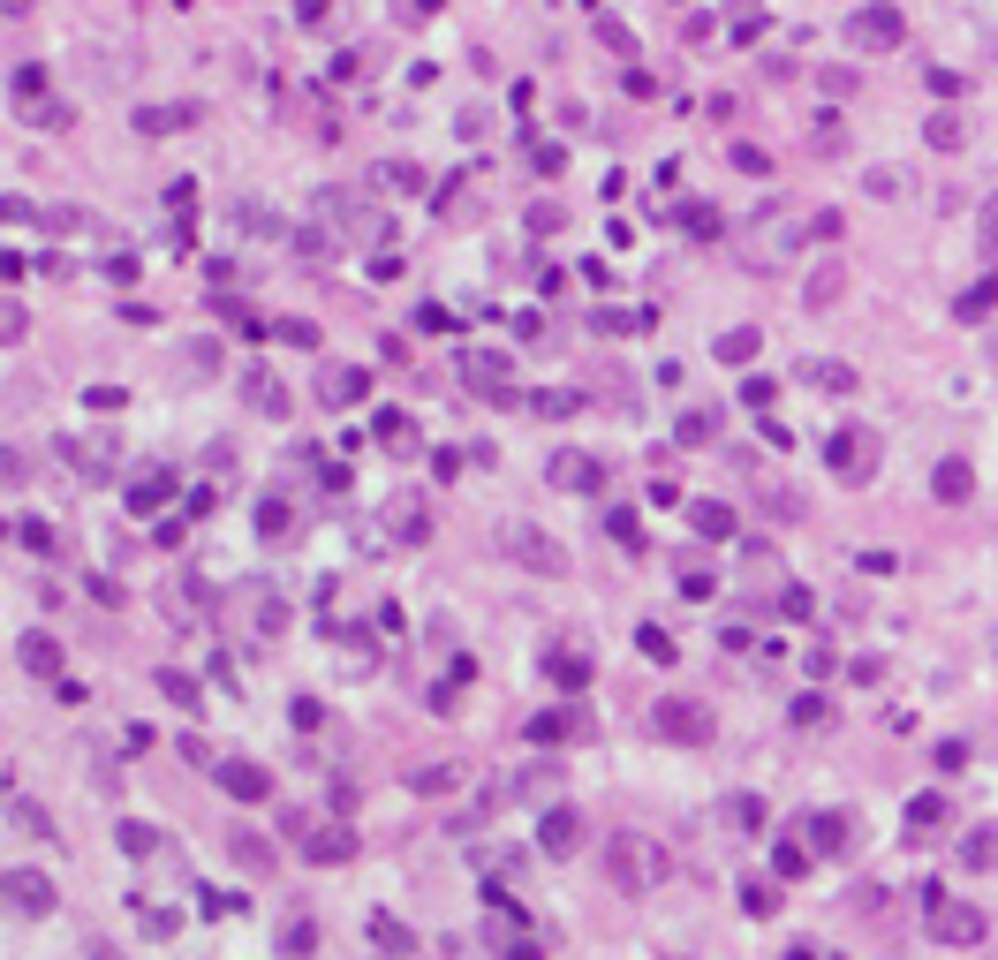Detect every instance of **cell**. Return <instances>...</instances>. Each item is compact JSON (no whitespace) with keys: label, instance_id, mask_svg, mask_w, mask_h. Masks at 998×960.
<instances>
[{"label":"cell","instance_id":"cell-43","mask_svg":"<svg viewBox=\"0 0 998 960\" xmlns=\"http://www.w3.org/2000/svg\"><path fill=\"white\" fill-rule=\"evenodd\" d=\"M530 409H537V416H568V409H575V394H537Z\"/></svg>","mask_w":998,"mask_h":960},{"label":"cell","instance_id":"cell-29","mask_svg":"<svg viewBox=\"0 0 998 960\" xmlns=\"http://www.w3.org/2000/svg\"><path fill=\"white\" fill-rule=\"evenodd\" d=\"M605 530H613V537H620L628 552H643V530H636V515H620V507H613V515H605Z\"/></svg>","mask_w":998,"mask_h":960},{"label":"cell","instance_id":"cell-41","mask_svg":"<svg viewBox=\"0 0 998 960\" xmlns=\"http://www.w3.org/2000/svg\"><path fill=\"white\" fill-rule=\"evenodd\" d=\"M16 91H23V99H38V91H46V69H38V61H23V69H16Z\"/></svg>","mask_w":998,"mask_h":960},{"label":"cell","instance_id":"cell-20","mask_svg":"<svg viewBox=\"0 0 998 960\" xmlns=\"http://www.w3.org/2000/svg\"><path fill=\"white\" fill-rule=\"evenodd\" d=\"M159 499H167V477H137L129 484V507H137V515H152Z\"/></svg>","mask_w":998,"mask_h":960},{"label":"cell","instance_id":"cell-36","mask_svg":"<svg viewBox=\"0 0 998 960\" xmlns=\"http://www.w3.org/2000/svg\"><path fill=\"white\" fill-rule=\"evenodd\" d=\"M779 613H787V620H809V590L787 583V590H779Z\"/></svg>","mask_w":998,"mask_h":960},{"label":"cell","instance_id":"cell-31","mask_svg":"<svg viewBox=\"0 0 998 960\" xmlns=\"http://www.w3.org/2000/svg\"><path fill=\"white\" fill-rule=\"evenodd\" d=\"M137 915H144V938H174V923H182L174 908H137Z\"/></svg>","mask_w":998,"mask_h":960},{"label":"cell","instance_id":"cell-15","mask_svg":"<svg viewBox=\"0 0 998 960\" xmlns=\"http://www.w3.org/2000/svg\"><path fill=\"white\" fill-rule=\"evenodd\" d=\"M363 386H371L363 371H326V386H318V394H326L333 409H348V401H363Z\"/></svg>","mask_w":998,"mask_h":960},{"label":"cell","instance_id":"cell-45","mask_svg":"<svg viewBox=\"0 0 998 960\" xmlns=\"http://www.w3.org/2000/svg\"><path fill=\"white\" fill-rule=\"evenodd\" d=\"M983 250H998V197L983 205Z\"/></svg>","mask_w":998,"mask_h":960},{"label":"cell","instance_id":"cell-2","mask_svg":"<svg viewBox=\"0 0 998 960\" xmlns=\"http://www.w3.org/2000/svg\"><path fill=\"white\" fill-rule=\"evenodd\" d=\"M825 462L840 469V477H870V462H878V439H870V431H862V424H847L840 439L825 446Z\"/></svg>","mask_w":998,"mask_h":960},{"label":"cell","instance_id":"cell-23","mask_svg":"<svg viewBox=\"0 0 998 960\" xmlns=\"http://www.w3.org/2000/svg\"><path fill=\"white\" fill-rule=\"evenodd\" d=\"M991 303H998V288H991V280H976V288L961 295V318H991Z\"/></svg>","mask_w":998,"mask_h":960},{"label":"cell","instance_id":"cell-13","mask_svg":"<svg viewBox=\"0 0 998 960\" xmlns=\"http://www.w3.org/2000/svg\"><path fill=\"white\" fill-rule=\"evenodd\" d=\"M182 121H197V106H137L144 137H167V129H182Z\"/></svg>","mask_w":998,"mask_h":960},{"label":"cell","instance_id":"cell-28","mask_svg":"<svg viewBox=\"0 0 998 960\" xmlns=\"http://www.w3.org/2000/svg\"><path fill=\"white\" fill-rule=\"evenodd\" d=\"M159 688H167L182 711H197V681H190V673H159Z\"/></svg>","mask_w":998,"mask_h":960},{"label":"cell","instance_id":"cell-25","mask_svg":"<svg viewBox=\"0 0 998 960\" xmlns=\"http://www.w3.org/2000/svg\"><path fill=\"white\" fill-rule=\"evenodd\" d=\"M16 537H23L31 552H53V522H38V515H23V522H16Z\"/></svg>","mask_w":998,"mask_h":960},{"label":"cell","instance_id":"cell-40","mask_svg":"<svg viewBox=\"0 0 998 960\" xmlns=\"http://www.w3.org/2000/svg\"><path fill=\"white\" fill-rule=\"evenodd\" d=\"M197 908H205V915H220V923H227V915H242V900H227V892H197Z\"/></svg>","mask_w":998,"mask_h":960},{"label":"cell","instance_id":"cell-33","mask_svg":"<svg viewBox=\"0 0 998 960\" xmlns=\"http://www.w3.org/2000/svg\"><path fill=\"white\" fill-rule=\"evenodd\" d=\"M809 378H817V386H840V394L855 386V371H847V363H809Z\"/></svg>","mask_w":998,"mask_h":960},{"label":"cell","instance_id":"cell-44","mask_svg":"<svg viewBox=\"0 0 998 960\" xmlns=\"http://www.w3.org/2000/svg\"><path fill=\"white\" fill-rule=\"evenodd\" d=\"M280 945H288V953L303 945V953H310V945H318V930H310V923H288V930H280Z\"/></svg>","mask_w":998,"mask_h":960},{"label":"cell","instance_id":"cell-38","mask_svg":"<svg viewBox=\"0 0 998 960\" xmlns=\"http://www.w3.org/2000/svg\"><path fill=\"white\" fill-rule=\"evenodd\" d=\"M258 530H265V537L288 530V507H280V499H265V507H258Z\"/></svg>","mask_w":998,"mask_h":960},{"label":"cell","instance_id":"cell-6","mask_svg":"<svg viewBox=\"0 0 998 960\" xmlns=\"http://www.w3.org/2000/svg\"><path fill=\"white\" fill-rule=\"evenodd\" d=\"M575 840H583V817H575V809H545V817H537V847H545V855H575Z\"/></svg>","mask_w":998,"mask_h":960},{"label":"cell","instance_id":"cell-10","mask_svg":"<svg viewBox=\"0 0 998 960\" xmlns=\"http://www.w3.org/2000/svg\"><path fill=\"white\" fill-rule=\"evenodd\" d=\"M930 938H938V945H976V938H983V915H976V908H938Z\"/></svg>","mask_w":998,"mask_h":960},{"label":"cell","instance_id":"cell-12","mask_svg":"<svg viewBox=\"0 0 998 960\" xmlns=\"http://www.w3.org/2000/svg\"><path fill=\"white\" fill-rule=\"evenodd\" d=\"M590 719L583 711H545V719H530V741H583Z\"/></svg>","mask_w":998,"mask_h":960},{"label":"cell","instance_id":"cell-9","mask_svg":"<svg viewBox=\"0 0 998 960\" xmlns=\"http://www.w3.org/2000/svg\"><path fill=\"white\" fill-rule=\"evenodd\" d=\"M16 666L38 673V681H53V673H61V643H53V635H16Z\"/></svg>","mask_w":998,"mask_h":960},{"label":"cell","instance_id":"cell-26","mask_svg":"<svg viewBox=\"0 0 998 960\" xmlns=\"http://www.w3.org/2000/svg\"><path fill=\"white\" fill-rule=\"evenodd\" d=\"M930 144L953 152V144H961V114H930Z\"/></svg>","mask_w":998,"mask_h":960},{"label":"cell","instance_id":"cell-35","mask_svg":"<svg viewBox=\"0 0 998 960\" xmlns=\"http://www.w3.org/2000/svg\"><path fill=\"white\" fill-rule=\"evenodd\" d=\"M696 530H704V537H726V530H734V515H726V507H696Z\"/></svg>","mask_w":998,"mask_h":960},{"label":"cell","instance_id":"cell-8","mask_svg":"<svg viewBox=\"0 0 998 960\" xmlns=\"http://www.w3.org/2000/svg\"><path fill=\"white\" fill-rule=\"evenodd\" d=\"M847 38H855V46H900V8H862V16L847 23Z\"/></svg>","mask_w":998,"mask_h":960},{"label":"cell","instance_id":"cell-22","mask_svg":"<svg viewBox=\"0 0 998 960\" xmlns=\"http://www.w3.org/2000/svg\"><path fill=\"white\" fill-rule=\"evenodd\" d=\"M348 855V832L341 824H333V832H318V840H310V862H341Z\"/></svg>","mask_w":998,"mask_h":960},{"label":"cell","instance_id":"cell-24","mask_svg":"<svg viewBox=\"0 0 998 960\" xmlns=\"http://www.w3.org/2000/svg\"><path fill=\"white\" fill-rule=\"evenodd\" d=\"M809 832H817V847H847V817H832V809L809 817Z\"/></svg>","mask_w":998,"mask_h":960},{"label":"cell","instance_id":"cell-34","mask_svg":"<svg viewBox=\"0 0 998 960\" xmlns=\"http://www.w3.org/2000/svg\"><path fill=\"white\" fill-rule=\"evenodd\" d=\"M636 643H643V658H658V666H673V635H658V628H643V635H636Z\"/></svg>","mask_w":998,"mask_h":960},{"label":"cell","instance_id":"cell-32","mask_svg":"<svg viewBox=\"0 0 998 960\" xmlns=\"http://www.w3.org/2000/svg\"><path fill=\"white\" fill-rule=\"evenodd\" d=\"M832 295H840V265H825V273H817V280H809V303H817V310H825V303H832Z\"/></svg>","mask_w":998,"mask_h":960},{"label":"cell","instance_id":"cell-17","mask_svg":"<svg viewBox=\"0 0 998 960\" xmlns=\"http://www.w3.org/2000/svg\"><path fill=\"white\" fill-rule=\"evenodd\" d=\"M235 862H242L250 877H265V870H273V847H265L258 832H242V840H235Z\"/></svg>","mask_w":998,"mask_h":960},{"label":"cell","instance_id":"cell-11","mask_svg":"<svg viewBox=\"0 0 998 960\" xmlns=\"http://www.w3.org/2000/svg\"><path fill=\"white\" fill-rule=\"evenodd\" d=\"M220 787L235 794V802H265V794H273V779H265L258 764H220Z\"/></svg>","mask_w":998,"mask_h":960},{"label":"cell","instance_id":"cell-14","mask_svg":"<svg viewBox=\"0 0 998 960\" xmlns=\"http://www.w3.org/2000/svg\"><path fill=\"white\" fill-rule=\"evenodd\" d=\"M545 673H552L560 688H583V681H590V658H583V651H545Z\"/></svg>","mask_w":998,"mask_h":960},{"label":"cell","instance_id":"cell-46","mask_svg":"<svg viewBox=\"0 0 998 960\" xmlns=\"http://www.w3.org/2000/svg\"><path fill=\"white\" fill-rule=\"evenodd\" d=\"M431 8H439V0H409V8H401V16H431Z\"/></svg>","mask_w":998,"mask_h":960},{"label":"cell","instance_id":"cell-21","mask_svg":"<svg viewBox=\"0 0 998 960\" xmlns=\"http://www.w3.org/2000/svg\"><path fill=\"white\" fill-rule=\"evenodd\" d=\"M394 537H416V545H424V537H431V515H424V507H394Z\"/></svg>","mask_w":998,"mask_h":960},{"label":"cell","instance_id":"cell-37","mask_svg":"<svg viewBox=\"0 0 998 960\" xmlns=\"http://www.w3.org/2000/svg\"><path fill=\"white\" fill-rule=\"evenodd\" d=\"M734 167H741V174H772V159H764L757 144H734Z\"/></svg>","mask_w":998,"mask_h":960},{"label":"cell","instance_id":"cell-30","mask_svg":"<svg viewBox=\"0 0 998 960\" xmlns=\"http://www.w3.org/2000/svg\"><path fill=\"white\" fill-rule=\"evenodd\" d=\"M968 862H976V870H991V862H998V832H968Z\"/></svg>","mask_w":998,"mask_h":960},{"label":"cell","instance_id":"cell-42","mask_svg":"<svg viewBox=\"0 0 998 960\" xmlns=\"http://www.w3.org/2000/svg\"><path fill=\"white\" fill-rule=\"evenodd\" d=\"M772 870H779V877H802V870H809V855H802V847H779Z\"/></svg>","mask_w":998,"mask_h":960},{"label":"cell","instance_id":"cell-7","mask_svg":"<svg viewBox=\"0 0 998 960\" xmlns=\"http://www.w3.org/2000/svg\"><path fill=\"white\" fill-rule=\"evenodd\" d=\"M552 484H560V492H598L605 484V469L590 462V454H552V469H545Z\"/></svg>","mask_w":998,"mask_h":960},{"label":"cell","instance_id":"cell-27","mask_svg":"<svg viewBox=\"0 0 998 960\" xmlns=\"http://www.w3.org/2000/svg\"><path fill=\"white\" fill-rule=\"evenodd\" d=\"M719 356H726V363H749V356H757V333H749V326H741V333H726V341H719Z\"/></svg>","mask_w":998,"mask_h":960},{"label":"cell","instance_id":"cell-1","mask_svg":"<svg viewBox=\"0 0 998 960\" xmlns=\"http://www.w3.org/2000/svg\"><path fill=\"white\" fill-rule=\"evenodd\" d=\"M651 726H658L666 741H704V734H711V711H704V703H689V696H658Z\"/></svg>","mask_w":998,"mask_h":960},{"label":"cell","instance_id":"cell-3","mask_svg":"<svg viewBox=\"0 0 998 960\" xmlns=\"http://www.w3.org/2000/svg\"><path fill=\"white\" fill-rule=\"evenodd\" d=\"M507 552H515L522 567H545V575H560V567H568V560H560V545H552L545 530H530V522H507Z\"/></svg>","mask_w":998,"mask_h":960},{"label":"cell","instance_id":"cell-5","mask_svg":"<svg viewBox=\"0 0 998 960\" xmlns=\"http://www.w3.org/2000/svg\"><path fill=\"white\" fill-rule=\"evenodd\" d=\"M643 855H651L643 840H613L605 870H613V885H620V892H643V885H651V862H643Z\"/></svg>","mask_w":998,"mask_h":960},{"label":"cell","instance_id":"cell-19","mask_svg":"<svg viewBox=\"0 0 998 960\" xmlns=\"http://www.w3.org/2000/svg\"><path fill=\"white\" fill-rule=\"evenodd\" d=\"M930 484H938V499H968V484H976V477H968V462H938V477H930Z\"/></svg>","mask_w":998,"mask_h":960},{"label":"cell","instance_id":"cell-18","mask_svg":"<svg viewBox=\"0 0 998 960\" xmlns=\"http://www.w3.org/2000/svg\"><path fill=\"white\" fill-rule=\"evenodd\" d=\"M673 439H681V446H711V439H719V416L689 409V416H681V431H673Z\"/></svg>","mask_w":998,"mask_h":960},{"label":"cell","instance_id":"cell-16","mask_svg":"<svg viewBox=\"0 0 998 960\" xmlns=\"http://www.w3.org/2000/svg\"><path fill=\"white\" fill-rule=\"evenodd\" d=\"M114 840H121V855H137V862L159 855V832H152V824H114Z\"/></svg>","mask_w":998,"mask_h":960},{"label":"cell","instance_id":"cell-39","mask_svg":"<svg viewBox=\"0 0 998 960\" xmlns=\"http://www.w3.org/2000/svg\"><path fill=\"white\" fill-rule=\"evenodd\" d=\"M938 817H946V802H938V794H923V802L908 809V824H915V832H923V824H938Z\"/></svg>","mask_w":998,"mask_h":960},{"label":"cell","instance_id":"cell-4","mask_svg":"<svg viewBox=\"0 0 998 960\" xmlns=\"http://www.w3.org/2000/svg\"><path fill=\"white\" fill-rule=\"evenodd\" d=\"M8 908L16 915H53V877H38V870H8Z\"/></svg>","mask_w":998,"mask_h":960}]
</instances>
